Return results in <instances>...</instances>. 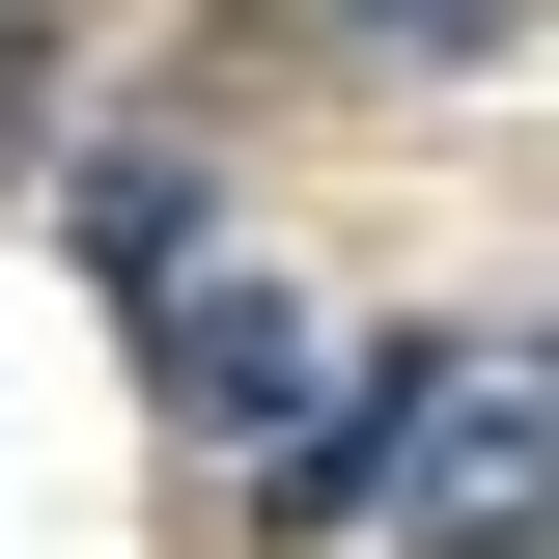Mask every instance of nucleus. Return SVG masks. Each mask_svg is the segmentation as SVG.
Listing matches in <instances>:
<instances>
[{"label": "nucleus", "mask_w": 559, "mask_h": 559, "mask_svg": "<svg viewBox=\"0 0 559 559\" xmlns=\"http://www.w3.org/2000/svg\"><path fill=\"white\" fill-rule=\"evenodd\" d=\"M252 28H364V57H476V28H532V0H252Z\"/></svg>", "instance_id": "7ed1b4c3"}, {"label": "nucleus", "mask_w": 559, "mask_h": 559, "mask_svg": "<svg viewBox=\"0 0 559 559\" xmlns=\"http://www.w3.org/2000/svg\"><path fill=\"white\" fill-rule=\"evenodd\" d=\"M84 252H112L140 308H168V280H197V197H168V168H84Z\"/></svg>", "instance_id": "f03ea898"}, {"label": "nucleus", "mask_w": 559, "mask_h": 559, "mask_svg": "<svg viewBox=\"0 0 559 559\" xmlns=\"http://www.w3.org/2000/svg\"><path fill=\"white\" fill-rule=\"evenodd\" d=\"M28 84H57V0H0V112H28Z\"/></svg>", "instance_id": "20e7f679"}, {"label": "nucleus", "mask_w": 559, "mask_h": 559, "mask_svg": "<svg viewBox=\"0 0 559 559\" xmlns=\"http://www.w3.org/2000/svg\"><path fill=\"white\" fill-rule=\"evenodd\" d=\"M336 503H364V559H559V364H532V336H419V364H364Z\"/></svg>", "instance_id": "f257e3e1"}]
</instances>
